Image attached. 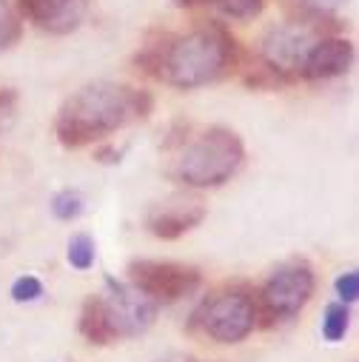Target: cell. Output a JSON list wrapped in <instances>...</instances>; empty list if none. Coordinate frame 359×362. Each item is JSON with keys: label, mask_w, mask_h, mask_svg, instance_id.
Listing matches in <instances>:
<instances>
[{"label": "cell", "mask_w": 359, "mask_h": 362, "mask_svg": "<svg viewBox=\"0 0 359 362\" xmlns=\"http://www.w3.org/2000/svg\"><path fill=\"white\" fill-rule=\"evenodd\" d=\"M18 15L43 32L69 35L86 21L88 0H18Z\"/></svg>", "instance_id": "30bf717a"}, {"label": "cell", "mask_w": 359, "mask_h": 362, "mask_svg": "<svg viewBox=\"0 0 359 362\" xmlns=\"http://www.w3.org/2000/svg\"><path fill=\"white\" fill-rule=\"evenodd\" d=\"M322 21H311V18H294L283 26H274L259 43V60L262 66L277 74L283 83L291 77H300L302 60L308 57V52L314 49L317 40H322Z\"/></svg>", "instance_id": "52a82bcc"}, {"label": "cell", "mask_w": 359, "mask_h": 362, "mask_svg": "<svg viewBox=\"0 0 359 362\" xmlns=\"http://www.w3.org/2000/svg\"><path fill=\"white\" fill-rule=\"evenodd\" d=\"M15 106H18V95L15 92H0V132L12 123Z\"/></svg>", "instance_id": "ffe728a7"}, {"label": "cell", "mask_w": 359, "mask_h": 362, "mask_svg": "<svg viewBox=\"0 0 359 362\" xmlns=\"http://www.w3.org/2000/svg\"><path fill=\"white\" fill-rule=\"evenodd\" d=\"M242 140L225 126H211L194 140L183 143L174 165L168 168V177L174 183H183L186 189H217L228 183L242 168Z\"/></svg>", "instance_id": "277c9868"}, {"label": "cell", "mask_w": 359, "mask_h": 362, "mask_svg": "<svg viewBox=\"0 0 359 362\" xmlns=\"http://www.w3.org/2000/svg\"><path fill=\"white\" fill-rule=\"evenodd\" d=\"M154 109L148 92L112 80L88 83L60 106L54 134L66 148L98 143L134 120H146Z\"/></svg>", "instance_id": "6da1fadb"}, {"label": "cell", "mask_w": 359, "mask_h": 362, "mask_svg": "<svg viewBox=\"0 0 359 362\" xmlns=\"http://www.w3.org/2000/svg\"><path fill=\"white\" fill-rule=\"evenodd\" d=\"M348 0H288V9L297 12V18H311V21H322L334 12H339Z\"/></svg>", "instance_id": "9a60e30c"}, {"label": "cell", "mask_w": 359, "mask_h": 362, "mask_svg": "<svg viewBox=\"0 0 359 362\" xmlns=\"http://www.w3.org/2000/svg\"><path fill=\"white\" fill-rule=\"evenodd\" d=\"M52 214H54L60 223L77 220V217L83 214V197H80L77 192H71V189L57 192V194L52 197Z\"/></svg>", "instance_id": "e0dca14e"}, {"label": "cell", "mask_w": 359, "mask_h": 362, "mask_svg": "<svg viewBox=\"0 0 359 362\" xmlns=\"http://www.w3.org/2000/svg\"><path fill=\"white\" fill-rule=\"evenodd\" d=\"M353 63V43L345 37H331L325 35L322 40L314 43V49L308 52V57L302 60L300 77L317 83V80H331L339 77L351 69Z\"/></svg>", "instance_id": "8fae6325"}, {"label": "cell", "mask_w": 359, "mask_h": 362, "mask_svg": "<svg viewBox=\"0 0 359 362\" xmlns=\"http://www.w3.org/2000/svg\"><path fill=\"white\" fill-rule=\"evenodd\" d=\"M351 328V308L345 303H328L325 311H322V339L325 342H339L345 339Z\"/></svg>", "instance_id": "7c38bea8"}, {"label": "cell", "mask_w": 359, "mask_h": 362, "mask_svg": "<svg viewBox=\"0 0 359 362\" xmlns=\"http://www.w3.org/2000/svg\"><path fill=\"white\" fill-rule=\"evenodd\" d=\"M317 291V271L305 259H288L277 265L257 294V311L265 328L286 325L302 314Z\"/></svg>", "instance_id": "8992f818"}, {"label": "cell", "mask_w": 359, "mask_h": 362, "mask_svg": "<svg viewBox=\"0 0 359 362\" xmlns=\"http://www.w3.org/2000/svg\"><path fill=\"white\" fill-rule=\"evenodd\" d=\"M206 214H208V206L203 197L180 192V194H171L148 209L146 228L160 240H180L192 228H197L206 220Z\"/></svg>", "instance_id": "9c48e42d"}, {"label": "cell", "mask_w": 359, "mask_h": 362, "mask_svg": "<svg viewBox=\"0 0 359 362\" xmlns=\"http://www.w3.org/2000/svg\"><path fill=\"white\" fill-rule=\"evenodd\" d=\"M257 294L242 283L223 286L203 297L189 320L192 334H200L217 345H240L257 331Z\"/></svg>", "instance_id": "5b68a950"}, {"label": "cell", "mask_w": 359, "mask_h": 362, "mask_svg": "<svg viewBox=\"0 0 359 362\" xmlns=\"http://www.w3.org/2000/svg\"><path fill=\"white\" fill-rule=\"evenodd\" d=\"M151 362H203V359H197V356H192V354H165V356L151 359Z\"/></svg>", "instance_id": "44dd1931"}, {"label": "cell", "mask_w": 359, "mask_h": 362, "mask_svg": "<svg viewBox=\"0 0 359 362\" xmlns=\"http://www.w3.org/2000/svg\"><path fill=\"white\" fill-rule=\"evenodd\" d=\"M137 63L171 88H200L220 80L237 66V40L223 23H206L165 46H151L137 54Z\"/></svg>", "instance_id": "7a4b0ae2"}, {"label": "cell", "mask_w": 359, "mask_h": 362, "mask_svg": "<svg viewBox=\"0 0 359 362\" xmlns=\"http://www.w3.org/2000/svg\"><path fill=\"white\" fill-rule=\"evenodd\" d=\"M160 314V305L131 283L106 277L103 294L86 297L77 328L92 345H112L146 334Z\"/></svg>", "instance_id": "3957f363"}, {"label": "cell", "mask_w": 359, "mask_h": 362, "mask_svg": "<svg viewBox=\"0 0 359 362\" xmlns=\"http://www.w3.org/2000/svg\"><path fill=\"white\" fill-rule=\"evenodd\" d=\"M23 35V23L18 9L9 4V0H0V52L12 49Z\"/></svg>", "instance_id": "5bb4252c"}, {"label": "cell", "mask_w": 359, "mask_h": 362, "mask_svg": "<svg viewBox=\"0 0 359 362\" xmlns=\"http://www.w3.org/2000/svg\"><path fill=\"white\" fill-rule=\"evenodd\" d=\"M231 21H254L262 15L265 0H208Z\"/></svg>", "instance_id": "2e32d148"}, {"label": "cell", "mask_w": 359, "mask_h": 362, "mask_svg": "<svg viewBox=\"0 0 359 362\" xmlns=\"http://www.w3.org/2000/svg\"><path fill=\"white\" fill-rule=\"evenodd\" d=\"M334 291H336L339 303L353 305V303L359 300V271L351 268V271H345V274H339V277L334 280Z\"/></svg>", "instance_id": "d6986e66"}, {"label": "cell", "mask_w": 359, "mask_h": 362, "mask_svg": "<svg viewBox=\"0 0 359 362\" xmlns=\"http://www.w3.org/2000/svg\"><path fill=\"white\" fill-rule=\"evenodd\" d=\"M9 294H12L15 303H37V300L46 294V288H43V283H40L35 274H23V277H18V280L12 283Z\"/></svg>", "instance_id": "ac0fdd59"}, {"label": "cell", "mask_w": 359, "mask_h": 362, "mask_svg": "<svg viewBox=\"0 0 359 362\" xmlns=\"http://www.w3.org/2000/svg\"><path fill=\"white\" fill-rule=\"evenodd\" d=\"M129 283L157 305H171L203 286V271L174 259H134L129 262Z\"/></svg>", "instance_id": "ba28073f"}, {"label": "cell", "mask_w": 359, "mask_h": 362, "mask_svg": "<svg viewBox=\"0 0 359 362\" xmlns=\"http://www.w3.org/2000/svg\"><path fill=\"white\" fill-rule=\"evenodd\" d=\"M66 259H69L71 268L88 271V268L95 265V259H98V245H95V240L88 237V234H74V237L69 240Z\"/></svg>", "instance_id": "4fadbf2b"}]
</instances>
